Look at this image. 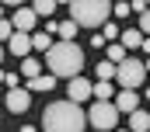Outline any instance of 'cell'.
Returning <instances> with one entry per match:
<instances>
[{
	"label": "cell",
	"mask_w": 150,
	"mask_h": 132,
	"mask_svg": "<svg viewBox=\"0 0 150 132\" xmlns=\"http://www.w3.org/2000/svg\"><path fill=\"white\" fill-rule=\"evenodd\" d=\"M87 125V111H80L74 101H52L42 111V132H84Z\"/></svg>",
	"instance_id": "obj_1"
},
{
	"label": "cell",
	"mask_w": 150,
	"mask_h": 132,
	"mask_svg": "<svg viewBox=\"0 0 150 132\" xmlns=\"http://www.w3.org/2000/svg\"><path fill=\"white\" fill-rule=\"evenodd\" d=\"M45 63L52 70V77H67V80H77L80 70H84V49L77 42H56L52 52L45 56Z\"/></svg>",
	"instance_id": "obj_2"
},
{
	"label": "cell",
	"mask_w": 150,
	"mask_h": 132,
	"mask_svg": "<svg viewBox=\"0 0 150 132\" xmlns=\"http://www.w3.org/2000/svg\"><path fill=\"white\" fill-rule=\"evenodd\" d=\"M70 14L80 28H105L108 18L115 14V7L105 0H70Z\"/></svg>",
	"instance_id": "obj_3"
},
{
	"label": "cell",
	"mask_w": 150,
	"mask_h": 132,
	"mask_svg": "<svg viewBox=\"0 0 150 132\" xmlns=\"http://www.w3.org/2000/svg\"><path fill=\"white\" fill-rule=\"evenodd\" d=\"M87 122H91V129H98V132H115V125H119V108H115L112 101H94L91 111H87Z\"/></svg>",
	"instance_id": "obj_4"
},
{
	"label": "cell",
	"mask_w": 150,
	"mask_h": 132,
	"mask_svg": "<svg viewBox=\"0 0 150 132\" xmlns=\"http://www.w3.org/2000/svg\"><path fill=\"white\" fill-rule=\"evenodd\" d=\"M119 84H122V91H136V87H143V80H147V63H140V59H126V63L119 66V77H115Z\"/></svg>",
	"instance_id": "obj_5"
},
{
	"label": "cell",
	"mask_w": 150,
	"mask_h": 132,
	"mask_svg": "<svg viewBox=\"0 0 150 132\" xmlns=\"http://www.w3.org/2000/svg\"><path fill=\"white\" fill-rule=\"evenodd\" d=\"M11 21H14V28L25 35H35V25H38V14L32 7H18V14H11Z\"/></svg>",
	"instance_id": "obj_6"
},
{
	"label": "cell",
	"mask_w": 150,
	"mask_h": 132,
	"mask_svg": "<svg viewBox=\"0 0 150 132\" xmlns=\"http://www.w3.org/2000/svg\"><path fill=\"white\" fill-rule=\"evenodd\" d=\"M28 104H32V91H28V87H18V91H7V111L21 115V111H28Z\"/></svg>",
	"instance_id": "obj_7"
},
{
	"label": "cell",
	"mask_w": 150,
	"mask_h": 132,
	"mask_svg": "<svg viewBox=\"0 0 150 132\" xmlns=\"http://www.w3.org/2000/svg\"><path fill=\"white\" fill-rule=\"evenodd\" d=\"M32 49H35V42H32V35H25V32H14V38L7 42V52H14L18 59H28Z\"/></svg>",
	"instance_id": "obj_8"
},
{
	"label": "cell",
	"mask_w": 150,
	"mask_h": 132,
	"mask_svg": "<svg viewBox=\"0 0 150 132\" xmlns=\"http://www.w3.org/2000/svg\"><path fill=\"white\" fill-rule=\"evenodd\" d=\"M67 98L74 101V104H80L84 98H94V84H87L84 77H77V80H70V87H67Z\"/></svg>",
	"instance_id": "obj_9"
},
{
	"label": "cell",
	"mask_w": 150,
	"mask_h": 132,
	"mask_svg": "<svg viewBox=\"0 0 150 132\" xmlns=\"http://www.w3.org/2000/svg\"><path fill=\"white\" fill-rule=\"evenodd\" d=\"M136 104H140V98H136V91H122V94H115V108H119V111H126V115L140 111Z\"/></svg>",
	"instance_id": "obj_10"
},
{
	"label": "cell",
	"mask_w": 150,
	"mask_h": 132,
	"mask_svg": "<svg viewBox=\"0 0 150 132\" xmlns=\"http://www.w3.org/2000/svg\"><path fill=\"white\" fill-rule=\"evenodd\" d=\"M52 87H56V77H52V73H49V77H35V80H28V91H32V94H49Z\"/></svg>",
	"instance_id": "obj_11"
},
{
	"label": "cell",
	"mask_w": 150,
	"mask_h": 132,
	"mask_svg": "<svg viewBox=\"0 0 150 132\" xmlns=\"http://www.w3.org/2000/svg\"><path fill=\"white\" fill-rule=\"evenodd\" d=\"M143 42H147V35L140 32V28H129V32H122V45H126V52H129V49H136V45L143 49Z\"/></svg>",
	"instance_id": "obj_12"
},
{
	"label": "cell",
	"mask_w": 150,
	"mask_h": 132,
	"mask_svg": "<svg viewBox=\"0 0 150 132\" xmlns=\"http://www.w3.org/2000/svg\"><path fill=\"white\" fill-rule=\"evenodd\" d=\"M129 132H150V115L147 111H133L129 115Z\"/></svg>",
	"instance_id": "obj_13"
},
{
	"label": "cell",
	"mask_w": 150,
	"mask_h": 132,
	"mask_svg": "<svg viewBox=\"0 0 150 132\" xmlns=\"http://www.w3.org/2000/svg\"><path fill=\"white\" fill-rule=\"evenodd\" d=\"M18 73H21L25 80H35V77H42V66H38V59L28 56V59H21V70H18Z\"/></svg>",
	"instance_id": "obj_14"
},
{
	"label": "cell",
	"mask_w": 150,
	"mask_h": 132,
	"mask_svg": "<svg viewBox=\"0 0 150 132\" xmlns=\"http://www.w3.org/2000/svg\"><path fill=\"white\" fill-rule=\"evenodd\" d=\"M32 42H35V49H38V52H45V56H49V52H52V45H56L49 32H35V35H32Z\"/></svg>",
	"instance_id": "obj_15"
},
{
	"label": "cell",
	"mask_w": 150,
	"mask_h": 132,
	"mask_svg": "<svg viewBox=\"0 0 150 132\" xmlns=\"http://www.w3.org/2000/svg\"><path fill=\"white\" fill-rule=\"evenodd\" d=\"M115 77H119V66H115V63H108V59H101V63H98V80L112 84Z\"/></svg>",
	"instance_id": "obj_16"
},
{
	"label": "cell",
	"mask_w": 150,
	"mask_h": 132,
	"mask_svg": "<svg viewBox=\"0 0 150 132\" xmlns=\"http://www.w3.org/2000/svg\"><path fill=\"white\" fill-rule=\"evenodd\" d=\"M77 21H59V42H74V35H77Z\"/></svg>",
	"instance_id": "obj_17"
},
{
	"label": "cell",
	"mask_w": 150,
	"mask_h": 132,
	"mask_svg": "<svg viewBox=\"0 0 150 132\" xmlns=\"http://www.w3.org/2000/svg\"><path fill=\"white\" fill-rule=\"evenodd\" d=\"M32 11H35L38 18H49V14H56V4L52 0H38V4H32Z\"/></svg>",
	"instance_id": "obj_18"
},
{
	"label": "cell",
	"mask_w": 150,
	"mask_h": 132,
	"mask_svg": "<svg viewBox=\"0 0 150 132\" xmlns=\"http://www.w3.org/2000/svg\"><path fill=\"white\" fill-rule=\"evenodd\" d=\"M94 98H98V101H108V98H115V94H112V84L98 80V84H94Z\"/></svg>",
	"instance_id": "obj_19"
},
{
	"label": "cell",
	"mask_w": 150,
	"mask_h": 132,
	"mask_svg": "<svg viewBox=\"0 0 150 132\" xmlns=\"http://www.w3.org/2000/svg\"><path fill=\"white\" fill-rule=\"evenodd\" d=\"M101 38H105V42H108V45H115V38H122V35H119V28H115L112 21H108V25H105V28H101Z\"/></svg>",
	"instance_id": "obj_20"
},
{
	"label": "cell",
	"mask_w": 150,
	"mask_h": 132,
	"mask_svg": "<svg viewBox=\"0 0 150 132\" xmlns=\"http://www.w3.org/2000/svg\"><path fill=\"white\" fill-rule=\"evenodd\" d=\"M140 32H143V35H147V38H150V11H147V14H143V18H140Z\"/></svg>",
	"instance_id": "obj_21"
},
{
	"label": "cell",
	"mask_w": 150,
	"mask_h": 132,
	"mask_svg": "<svg viewBox=\"0 0 150 132\" xmlns=\"http://www.w3.org/2000/svg\"><path fill=\"white\" fill-rule=\"evenodd\" d=\"M4 84H7L11 91H18V73H4Z\"/></svg>",
	"instance_id": "obj_22"
},
{
	"label": "cell",
	"mask_w": 150,
	"mask_h": 132,
	"mask_svg": "<svg viewBox=\"0 0 150 132\" xmlns=\"http://www.w3.org/2000/svg\"><path fill=\"white\" fill-rule=\"evenodd\" d=\"M129 11H133V4H115V14H119V18H122V14H129Z\"/></svg>",
	"instance_id": "obj_23"
},
{
	"label": "cell",
	"mask_w": 150,
	"mask_h": 132,
	"mask_svg": "<svg viewBox=\"0 0 150 132\" xmlns=\"http://www.w3.org/2000/svg\"><path fill=\"white\" fill-rule=\"evenodd\" d=\"M21 132H35V125H21Z\"/></svg>",
	"instance_id": "obj_24"
},
{
	"label": "cell",
	"mask_w": 150,
	"mask_h": 132,
	"mask_svg": "<svg viewBox=\"0 0 150 132\" xmlns=\"http://www.w3.org/2000/svg\"><path fill=\"white\" fill-rule=\"evenodd\" d=\"M143 52H147V56H150V38H147V42H143Z\"/></svg>",
	"instance_id": "obj_25"
},
{
	"label": "cell",
	"mask_w": 150,
	"mask_h": 132,
	"mask_svg": "<svg viewBox=\"0 0 150 132\" xmlns=\"http://www.w3.org/2000/svg\"><path fill=\"white\" fill-rule=\"evenodd\" d=\"M115 132H129V129H115Z\"/></svg>",
	"instance_id": "obj_26"
},
{
	"label": "cell",
	"mask_w": 150,
	"mask_h": 132,
	"mask_svg": "<svg viewBox=\"0 0 150 132\" xmlns=\"http://www.w3.org/2000/svg\"><path fill=\"white\" fill-rule=\"evenodd\" d=\"M147 73H150V59H147Z\"/></svg>",
	"instance_id": "obj_27"
}]
</instances>
